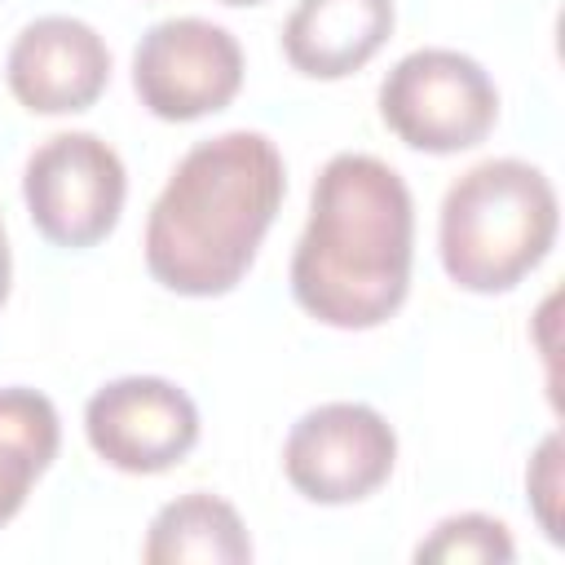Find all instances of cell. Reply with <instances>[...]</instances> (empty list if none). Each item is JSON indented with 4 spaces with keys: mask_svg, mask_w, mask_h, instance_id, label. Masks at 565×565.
Returning <instances> with one entry per match:
<instances>
[{
    "mask_svg": "<svg viewBox=\"0 0 565 565\" xmlns=\"http://www.w3.org/2000/svg\"><path fill=\"white\" fill-rule=\"evenodd\" d=\"M516 556L512 534L503 521L486 516V512H459L446 516L419 547L415 561H446V565H508Z\"/></svg>",
    "mask_w": 565,
    "mask_h": 565,
    "instance_id": "cell-13",
    "label": "cell"
},
{
    "mask_svg": "<svg viewBox=\"0 0 565 565\" xmlns=\"http://www.w3.org/2000/svg\"><path fill=\"white\" fill-rule=\"evenodd\" d=\"M397 463V433L366 402H322L305 411L282 441V472L309 503H358L375 494Z\"/></svg>",
    "mask_w": 565,
    "mask_h": 565,
    "instance_id": "cell-7",
    "label": "cell"
},
{
    "mask_svg": "<svg viewBox=\"0 0 565 565\" xmlns=\"http://www.w3.org/2000/svg\"><path fill=\"white\" fill-rule=\"evenodd\" d=\"M4 79L31 115H79L110 84V49L84 18L49 13L13 35Z\"/></svg>",
    "mask_w": 565,
    "mask_h": 565,
    "instance_id": "cell-9",
    "label": "cell"
},
{
    "mask_svg": "<svg viewBox=\"0 0 565 565\" xmlns=\"http://www.w3.org/2000/svg\"><path fill=\"white\" fill-rule=\"evenodd\" d=\"M216 4H230V9H243V4H265V0H216Z\"/></svg>",
    "mask_w": 565,
    "mask_h": 565,
    "instance_id": "cell-16",
    "label": "cell"
},
{
    "mask_svg": "<svg viewBox=\"0 0 565 565\" xmlns=\"http://www.w3.org/2000/svg\"><path fill=\"white\" fill-rule=\"evenodd\" d=\"M84 437L102 463L132 477H154L194 450L199 406L163 375H119L88 397Z\"/></svg>",
    "mask_w": 565,
    "mask_h": 565,
    "instance_id": "cell-8",
    "label": "cell"
},
{
    "mask_svg": "<svg viewBox=\"0 0 565 565\" xmlns=\"http://www.w3.org/2000/svg\"><path fill=\"white\" fill-rule=\"evenodd\" d=\"M9 278H13V260H9V238H4V221H0V305L9 300Z\"/></svg>",
    "mask_w": 565,
    "mask_h": 565,
    "instance_id": "cell-15",
    "label": "cell"
},
{
    "mask_svg": "<svg viewBox=\"0 0 565 565\" xmlns=\"http://www.w3.org/2000/svg\"><path fill=\"white\" fill-rule=\"evenodd\" d=\"M380 119L411 150L459 154L490 137L499 88L490 71L459 49H415L380 79Z\"/></svg>",
    "mask_w": 565,
    "mask_h": 565,
    "instance_id": "cell-4",
    "label": "cell"
},
{
    "mask_svg": "<svg viewBox=\"0 0 565 565\" xmlns=\"http://www.w3.org/2000/svg\"><path fill=\"white\" fill-rule=\"evenodd\" d=\"M556 490H561V437L552 433V437L539 446L534 468H530V494H534L539 521H543V530H547V539H552V543H561V530H556V508H552Z\"/></svg>",
    "mask_w": 565,
    "mask_h": 565,
    "instance_id": "cell-14",
    "label": "cell"
},
{
    "mask_svg": "<svg viewBox=\"0 0 565 565\" xmlns=\"http://www.w3.org/2000/svg\"><path fill=\"white\" fill-rule=\"evenodd\" d=\"M411 260L415 203L402 172L375 154H331L291 252L296 305L335 331L384 327L411 291Z\"/></svg>",
    "mask_w": 565,
    "mask_h": 565,
    "instance_id": "cell-1",
    "label": "cell"
},
{
    "mask_svg": "<svg viewBox=\"0 0 565 565\" xmlns=\"http://www.w3.org/2000/svg\"><path fill=\"white\" fill-rule=\"evenodd\" d=\"M393 35V0H296L282 22V53L309 79L362 71Z\"/></svg>",
    "mask_w": 565,
    "mask_h": 565,
    "instance_id": "cell-10",
    "label": "cell"
},
{
    "mask_svg": "<svg viewBox=\"0 0 565 565\" xmlns=\"http://www.w3.org/2000/svg\"><path fill=\"white\" fill-rule=\"evenodd\" d=\"M146 565H243L252 561V539L234 503L207 490H190L163 503L141 543Z\"/></svg>",
    "mask_w": 565,
    "mask_h": 565,
    "instance_id": "cell-11",
    "label": "cell"
},
{
    "mask_svg": "<svg viewBox=\"0 0 565 565\" xmlns=\"http://www.w3.org/2000/svg\"><path fill=\"white\" fill-rule=\"evenodd\" d=\"M124 159L97 132H57L31 150L22 168V199L31 225L66 252L97 247L124 212Z\"/></svg>",
    "mask_w": 565,
    "mask_h": 565,
    "instance_id": "cell-5",
    "label": "cell"
},
{
    "mask_svg": "<svg viewBox=\"0 0 565 565\" xmlns=\"http://www.w3.org/2000/svg\"><path fill=\"white\" fill-rule=\"evenodd\" d=\"M287 194V168L265 132L234 128L181 154L146 216V269L194 300L234 291Z\"/></svg>",
    "mask_w": 565,
    "mask_h": 565,
    "instance_id": "cell-2",
    "label": "cell"
},
{
    "mask_svg": "<svg viewBox=\"0 0 565 565\" xmlns=\"http://www.w3.org/2000/svg\"><path fill=\"white\" fill-rule=\"evenodd\" d=\"M132 88L168 124L216 115L243 88V49L221 22L163 18L132 49Z\"/></svg>",
    "mask_w": 565,
    "mask_h": 565,
    "instance_id": "cell-6",
    "label": "cell"
},
{
    "mask_svg": "<svg viewBox=\"0 0 565 565\" xmlns=\"http://www.w3.org/2000/svg\"><path fill=\"white\" fill-rule=\"evenodd\" d=\"M561 225V203L543 168L525 159H486L450 181L437 216L441 269L455 287L494 296L534 274Z\"/></svg>",
    "mask_w": 565,
    "mask_h": 565,
    "instance_id": "cell-3",
    "label": "cell"
},
{
    "mask_svg": "<svg viewBox=\"0 0 565 565\" xmlns=\"http://www.w3.org/2000/svg\"><path fill=\"white\" fill-rule=\"evenodd\" d=\"M57 441L62 424L44 393L22 384L0 388V525L22 512L31 486L57 459Z\"/></svg>",
    "mask_w": 565,
    "mask_h": 565,
    "instance_id": "cell-12",
    "label": "cell"
}]
</instances>
